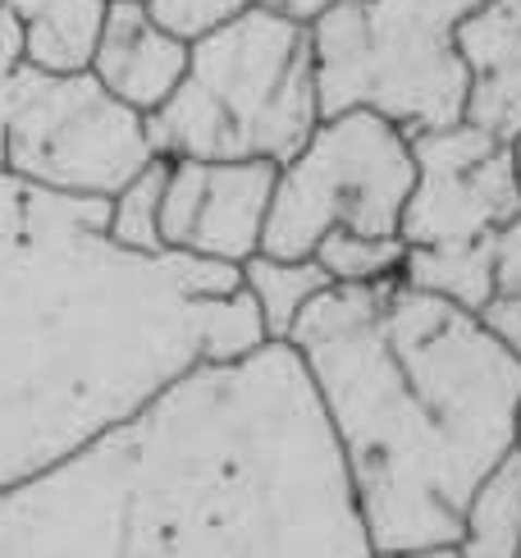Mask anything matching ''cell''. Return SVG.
Wrapping results in <instances>:
<instances>
[{
    "mask_svg": "<svg viewBox=\"0 0 521 558\" xmlns=\"http://www.w3.org/2000/svg\"><path fill=\"white\" fill-rule=\"evenodd\" d=\"M289 343L206 362L74 458L0 490V558H371Z\"/></svg>",
    "mask_w": 521,
    "mask_h": 558,
    "instance_id": "cell-1",
    "label": "cell"
},
{
    "mask_svg": "<svg viewBox=\"0 0 521 558\" xmlns=\"http://www.w3.org/2000/svg\"><path fill=\"white\" fill-rule=\"evenodd\" d=\"M260 343L239 266L124 247L110 197L0 170V490L124 426L193 366Z\"/></svg>",
    "mask_w": 521,
    "mask_h": 558,
    "instance_id": "cell-2",
    "label": "cell"
},
{
    "mask_svg": "<svg viewBox=\"0 0 521 558\" xmlns=\"http://www.w3.org/2000/svg\"><path fill=\"white\" fill-rule=\"evenodd\" d=\"M289 348L316 389L371 549L453 545L462 504L517 449L521 357L408 284H329Z\"/></svg>",
    "mask_w": 521,
    "mask_h": 558,
    "instance_id": "cell-3",
    "label": "cell"
},
{
    "mask_svg": "<svg viewBox=\"0 0 521 558\" xmlns=\"http://www.w3.org/2000/svg\"><path fill=\"white\" fill-rule=\"evenodd\" d=\"M320 120L312 28L252 5L187 46V74L147 114V133L165 160L283 166Z\"/></svg>",
    "mask_w": 521,
    "mask_h": 558,
    "instance_id": "cell-4",
    "label": "cell"
},
{
    "mask_svg": "<svg viewBox=\"0 0 521 558\" xmlns=\"http://www.w3.org/2000/svg\"><path fill=\"white\" fill-rule=\"evenodd\" d=\"M481 0H335L312 19L320 114L375 110L402 133L467 120L462 19Z\"/></svg>",
    "mask_w": 521,
    "mask_h": 558,
    "instance_id": "cell-5",
    "label": "cell"
},
{
    "mask_svg": "<svg viewBox=\"0 0 521 558\" xmlns=\"http://www.w3.org/2000/svg\"><path fill=\"white\" fill-rule=\"evenodd\" d=\"M412 160L416 183L398 225L408 243L402 279L481 312L494 298V252L521 211L512 143L458 120L412 133Z\"/></svg>",
    "mask_w": 521,
    "mask_h": 558,
    "instance_id": "cell-6",
    "label": "cell"
},
{
    "mask_svg": "<svg viewBox=\"0 0 521 558\" xmlns=\"http://www.w3.org/2000/svg\"><path fill=\"white\" fill-rule=\"evenodd\" d=\"M412 137L375 110L325 114L306 147L275 170L266 257H312L335 229L398 239L402 206L412 197Z\"/></svg>",
    "mask_w": 521,
    "mask_h": 558,
    "instance_id": "cell-7",
    "label": "cell"
},
{
    "mask_svg": "<svg viewBox=\"0 0 521 558\" xmlns=\"http://www.w3.org/2000/svg\"><path fill=\"white\" fill-rule=\"evenodd\" d=\"M156 160L147 114L83 74L19 64L5 120V170L69 197H114Z\"/></svg>",
    "mask_w": 521,
    "mask_h": 558,
    "instance_id": "cell-8",
    "label": "cell"
},
{
    "mask_svg": "<svg viewBox=\"0 0 521 558\" xmlns=\"http://www.w3.org/2000/svg\"><path fill=\"white\" fill-rule=\"evenodd\" d=\"M275 170L270 160H165L160 247L220 266L256 257Z\"/></svg>",
    "mask_w": 521,
    "mask_h": 558,
    "instance_id": "cell-9",
    "label": "cell"
},
{
    "mask_svg": "<svg viewBox=\"0 0 521 558\" xmlns=\"http://www.w3.org/2000/svg\"><path fill=\"white\" fill-rule=\"evenodd\" d=\"M187 46L193 41L174 37L170 28H160L152 19L147 0H110L97 56H92V74L124 106L152 114L183 83Z\"/></svg>",
    "mask_w": 521,
    "mask_h": 558,
    "instance_id": "cell-10",
    "label": "cell"
},
{
    "mask_svg": "<svg viewBox=\"0 0 521 558\" xmlns=\"http://www.w3.org/2000/svg\"><path fill=\"white\" fill-rule=\"evenodd\" d=\"M458 51L467 60V124L504 143L521 137V0H481L462 19Z\"/></svg>",
    "mask_w": 521,
    "mask_h": 558,
    "instance_id": "cell-11",
    "label": "cell"
},
{
    "mask_svg": "<svg viewBox=\"0 0 521 558\" xmlns=\"http://www.w3.org/2000/svg\"><path fill=\"white\" fill-rule=\"evenodd\" d=\"M19 23L23 64L41 74H83L92 69L106 23V0H5Z\"/></svg>",
    "mask_w": 521,
    "mask_h": 558,
    "instance_id": "cell-12",
    "label": "cell"
},
{
    "mask_svg": "<svg viewBox=\"0 0 521 558\" xmlns=\"http://www.w3.org/2000/svg\"><path fill=\"white\" fill-rule=\"evenodd\" d=\"M462 558H517L521 554V453L512 449L499 468H489L462 504L458 522Z\"/></svg>",
    "mask_w": 521,
    "mask_h": 558,
    "instance_id": "cell-13",
    "label": "cell"
},
{
    "mask_svg": "<svg viewBox=\"0 0 521 558\" xmlns=\"http://www.w3.org/2000/svg\"><path fill=\"white\" fill-rule=\"evenodd\" d=\"M243 289L256 302L260 330H266V343H289L298 316L306 312V302L320 298L335 279L320 270L316 257H266L256 252L239 266Z\"/></svg>",
    "mask_w": 521,
    "mask_h": 558,
    "instance_id": "cell-14",
    "label": "cell"
},
{
    "mask_svg": "<svg viewBox=\"0 0 521 558\" xmlns=\"http://www.w3.org/2000/svg\"><path fill=\"white\" fill-rule=\"evenodd\" d=\"M312 257L320 262V270L335 279V284H380V279L402 275L408 262V243L402 239H380V234H348L335 229L316 243Z\"/></svg>",
    "mask_w": 521,
    "mask_h": 558,
    "instance_id": "cell-15",
    "label": "cell"
},
{
    "mask_svg": "<svg viewBox=\"0 0 521 558\" xmlns=\"http://www.w3.org/2000/svg\"><path fill=\"white\" fill-rule=\"evenodd\" d=\"M160 193H165V156H156L137 179H129L110 197V234L137 252H165L160 247Z\"/></svg>",
    "mask_w": 521,
    "mask_h": 558,
    "instance_id": "cell-16",
    "label": "cell"
},
{
    "mask_svg": "<svg viewBox=\"0 0 521 558\" xmlns=\"http://www.w3.org/2000/svg\"><path fill=\"white\" fill-rule=\"evenodd\" d=\"M256 0H147L152 19L160 28H170L183 41H197L206 33L225 28L229 19H239L243 10H252Z\"/></svg>",
    "mask_w": 521,
    "mask_h": 558,
    "instance_id": "cell-17",
    "label": "cell"
},
{
    "mask_svg": "<svg viewBox=\"0 0 521 558\" xmlns=\"http://www.w3.org/2000/svg\"><path fill=\"white\" fill-rule=\"evenodd\" d=\"M23 64V41H19V23L10 10L0 5V170H5V120H10V87Z\"/></svg>",
    "mask_w": 521,
    "mask_h": 558,
    "instance_id": "cell-18",
    "label": "cell"
},
{
    "mask_svg": "<svg viewBox=\"0 0 521 558\" xmlns=\"http://www.w3.org/2000/svg\"><path fill=\"white\" fill-rule=\"evenodd\" d=\"M512 156H517V179H521V137L512 143ZM494 289L521 293V211H517V220L504 229L499 252H494Z\"/></svg>",
    "mask_w": 521,
    "mask_h": 558,
    "instance_id": "cell-19",
    "label": "cell"
},
{
    "mask_svg": "<svg viewBox=\"0 0 521 558\" xmlns=\"http://www.w3.org/2000/svg\"><path fill=\"white\" fill-rule=\"evenodd\" d=\"M476 316L489 325V335H494V339H499L504 348H512V353L521 357V293L494 289V298L485 302Z\"/></svg>",
    "mask_w": 521,
    "mask_h": 558,
    "instance_id": "cell-20",
    "label": "cell"
},
{
    "mask_svg": "<svg viewBox=\"0 0 521 558\" xmlns=\"http://www.w3.org/2000/svg\"><path fill=\"white\" fill-rule=\"evenodd\" d=\"M260 10H275V14H283V19H298V23H312V19H320L335 0H256Z\"/></svg>",
    "mask_w": 521,
    "mask_h": 558,
    "instance_id": "cell-21",
    "label": "cell"
},
{
    "mask_svg": "<svg viewBox=\"0 0 521 558\" xmlns=\"http://www.w3.org/2000/svg\"><path fill=\"white\" fill-rule=\"evenodd\" d=\"M371 558H462L458 545H421V549H375Z\"/></svg>",
    "mask_w": 521,
    "mask_h": 558,
    "instance_id": "cell-22",
    "label": "cell"
},
{
    "mask_svg": "<svg viewBox=\"0 0 521 558\" xmlns=\"http://www.w3.org/2000/svg\"><path fill=\"white\" fill-rule=\"evenodd\" d=\"M517 453H521V408H517Z\"/></svg>",
    "mask_w": 521,
    "mask_h": 558,
    "instance_id": "cell-23",
    "label": "cell"
},
{
    "mask_svg": "<svg viewBox=\"0 0 521 558\" xmlns=\"http://www.w3.org/2000/svg\"><path fill=\"white\" fill-rule=\"evenodd\" d=\"M0 5H5V0H0Z\"/></svg>",
    "mask_w": 521,
    "mask_h": 558,
    "instance_id": "cell-24",
    "label": "cell"
},
{
    "mask_svg": "<svg viewBox=\"0 0 521 558\" xmlns=\"http://www.w3.org/2000/svg\"><path fill=\"white\" fill-rule=\"evenodd\" d=\"M106 5H110V0H106Z\"/></svg>",
    "mask_w": 521,
    "mask_h": 558,
    "instance_id": "cell-25",
    "label": "cell"
},
{
    "mask_svg": "<svg viewBox=\"0 0 521 558\" xmlns=\"http://www.w3.org/2000/svg\"><path fill=\"white\" fill-rule=\"evenodd\" d=\"M517 558H521V554H517Z\"/></svg>",
    "mask_w": 521,
    "mask_h": 558,
    "instance_id": "cell-26",
    "label": "cell"
}]
</instances>
